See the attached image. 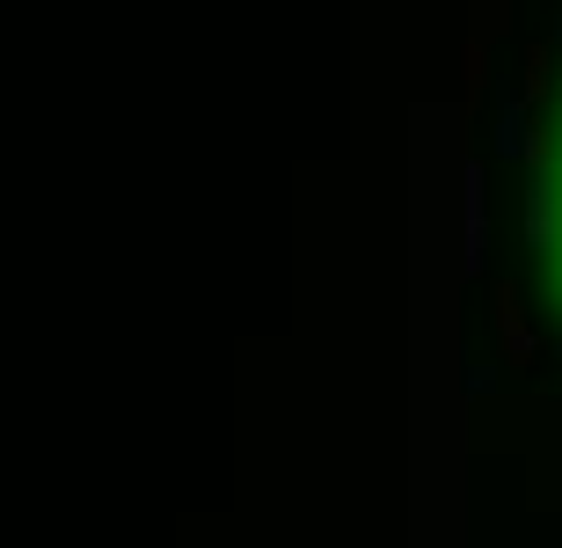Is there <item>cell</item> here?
<instances>
[{
  "mask_svg": "<svg viewBox=\"0 0 562 548\" xmlns=\"http://www.w3.org/2000/svg\"><path fill=\"white\" fill-rule=\"evenodd\" d=\"M497 322H504V344H512V359H526V322L512 307V293H497Z\"/></svg>",
  "mask_w": 562,
  "mask_h": 548,
  "instance_id": "obj_1",
  "label": "cell"
}]
</instances>
